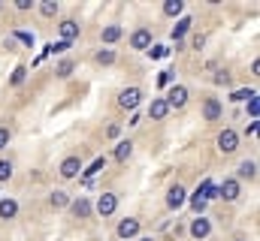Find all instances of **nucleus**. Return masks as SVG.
<instances>
[{
	"label": "nucleus",
	"mask_w": 260,
	"mask_h": 241,
	"mask_svg": "<svg viewBox=\"0 0 260 241\" xmlns=\"http://www.w3.org/2000/svg\"><path fill=\"white\" fill-rule=\"evenodd\" d=\"M164 103H167L170 109H185V106H188V88H185V85H173V88L167 91Z\"/></svg>",
	"instance_id": "nucleus-1"
},
{
	"label": "nucleus",
	"mask_w": 260,
	"mask_h": 241,
	"mask_svg": "<svg viewBox=\"0 0 260 241\" xmlns=\"http://www.w3.org/2000/svg\"><path fill=\"white\" fill-rule=\"evenodd\" d=\"M239 148V133L236 130H221L218 133V151L221 154H233Z\"/></svg>",
	"instance_id": "nucleus-2"
},
{
	"label": "nucleus",
	"mask_w": 260,
	"mask_h": 241,
	"mask_svg": "<svg viewBox=\"0 0 260 241\" xmlns=\"http://www.w3.org/2000/svg\"><path fill=\"white\" fill-rule=\"evenodd\" d=\"M151 46H154V39H151V30H148V27H139V30L130 33V49L145 52V49H151Z\"/></svg>",
	"instance_id": "nucleus-3"
},
{
	"label": "nucleus",
	"mask_w": 260,
	"mask_h": 241,
	"mask_svg": "<svg viewBox=\"0 0 260 241\" xmlns=\"http://www.w3.org/2000/svg\"><path fill=\"white\" fill-rule=\"evenodd\" d=\"M185 199H188V190H185L182 184H173V187L167 190V208H170V211H179V208L185 205Z\"/></svg>",
	"instance_id": "nucleus-4"
},
{
	"label": "nucleus",
	"mask_w": 260,
	"mask_h": 241,
	"mask_svg": "<svg viewBox=\"0 0 260 241\" xmlns=\"http://www.w3.org/2000/svg\"><path fill=\"white\" fill-rule=\"evenodd\" d=\"M97 214L100 217H109V214H115V208H118V196L115 193H100V199H97Z\"/></svg>",
	"instance_id": "nucleus-5"
},
{
	"label": "nucleus",
	"mask_w": 260,
	"mask_h": 241,
	"mask_svg": "<svg viewBox=\"0 0 260 241\" xmlns=\"http://www.w3.org/2000/svg\"><path fill=\"white\" fill-rule=\"evenodd\" d=\"M239 193H242V187H239V181H236V178H227L221 187H218V199H224V202L239 199Z\"/></svg>",
	"instance_id": "nucleus-6"
},
{
	"label": "nucleus",
	"mask_w": 260,
	"mask_h": 241,
	"mask_svg": "<svg viewBox=\"0 0 260 241\" xmlns=\"http://www.w3.org/2000/svg\"><path fill=\"white\" fill-rule=\"evenodd\" d=\"M139 100H142V91H139V88H124V91L118 94V106H121V109H136Z\"/></svg>",
	"instance_id": "nucleus-7"
},
{
	"label": "nucleus",
	"mask_w": 260,
	"mask_h": 241,
	"mask_svg": "<svg viewBox=\"0 0 260 241\" xmlns=\"http://www.w3.org/2000/svg\"><path fill=\"white\" fill-rule=\"evenodd\" d=\"M82 175V160L79 157H64L61 163V178H79Z\"/></svg>",
	"instance_id": "nucleus-8"
},
{
	"label": "nucleus",
	"mask_w": 260,
	"mask_h": 241,
	"mask_svg": "<svg viewBox=\"0 0 260 241\" xmlns=\"http://www.w3.org/2000/svg\"><path fill=\"white\" fill-rule=\"evenodd\" d=\"M79 33H82L79 21H73V18L61 21V39H64V43H76V39H79Z\"/></svg>",
	"instance_id": "nucleus-9"
},
{
	"label": "nucleus",
	"mask_w": 260,
	"mask_h": 241,
	"mask_svg": "<svg viewBox=\"0 0 260 241\" xmlns=\"http://www.w3.org/2000/svg\"><path fill=\"white\" fill-rule=\"evenodd\" d=\"M139 235V220L136 217H124L118 223V238H136Z\"/></svg>",
	"instance_id": "nucleus-10"
},
{
	"label": "nucleus",
	"mask_w": 260,
	"mask_h": 241,
	"mask_svg": "<svg viewBox=\"0 0 260 241\" xmlns=\"http://www.w3.org/2000/svg\"><path fill=\"white\" fill-rule=\"evenodd\" d=\"M221 115H224V109H221V103H218L215 97H209V100L203 103V118H206V120H218Z\"/></svg>",
	"instance_id": "nucleus-11"
},
{
	"label": "nucleus",
	"mask_w": 260,
	"mask_h": 241,
	"mask_svg": "<svg viewBox=\"0 0 260 241\" xmlns=\"http://www.w3.org/2000/svg\"><path fill=\"white\" fill-rule=\"evenodd\" d=\"M167 115H170V106L164 103V97H160V100H151V106H148V118L151 120H164Z\"/></svg>",
	"instance_id": "nucleus-12"
},
{
	"label": "nucleus",
	"mask_w": 260,
	"mask_h": 241,
	"mask_svg": "<svg viewBox=\"0 0 260 241\" xmlns=\"http://www.w3.org/2000/svg\"><path fill=\"white\" fill-rule=\"evenodd\" d=\"M212 232V223L206 220V217H194V223H191V235L194 238H206Z\"/></svg>",
	"instance_id": "nucleus-13"
},
{
	"label": "nucleus",
	"mask_w": 260,
	"mask_h": 241,
	"mask_svg": "<svg viewBox=\"0 0 260 241\" xmlns=\"http://www.w3.org/2000/svg\"><path fill=\"white\" fill-rule=\"evenodd\" d=\"M91 208H94V205H91L85 196H82V199H76V202H70V211H73L76 217H91Z\"/></svg>",
	"instance_id": "nucleus-14"
},
{
	"label": "nucleus",
	"mask_w": 260,
	"mask_h": 241,
	"mask_svg": "<svg viewBox=\"0 0 260 241\" xmlns=\"http://www.w3.org/2000/svg\"><path fill=\"white\" fill-rule=\"evenodd\" d=\"M254 175H257V163H254V160H242V163H239V178L242 181H254Z\"/></svg>",
	"instance_id": "nucleus-15"
},
{
	"label": "nucleus",
	"mask_w": 260,
	"mask_h": 241,
	"mask_svg": "<svg viewBox=\"0 0 260 241\" xmlns=\"http://www.w3.org/2000/svg\"><path fill=\"white\" fill-rule=\"evenodd\" d=\"M121 33H124V30H121L118 24H109V27H103V46H115V43L121 39Z\"/></svg>",
	"instance_id": "nucleus-16"
},
{
	"label": "nucleus",
	"mask_w": 260,
	"mask_h": 241,
	"mask_svg": "<svg viewBox=\"0 0 260 241\" xmlns=\"http://www.w3.org/2000/svg\"><path fill=\"white\" fill-rule=\"evenodd\" d=\"M18 214V202L15 199H0V217L3 220H12Z\"/></svg>",
	"instance_id": "nucleus-17"
},
{
	"label": "nucleus",
	"mask_w": 260,
	"mask_h": 241,
	"mask_svg": "<svg viewBox=\"0 0 260 241\" xmlns=\"http://www.w3.org/2000/svg\"><path fill=\"white\" fill-rule=\"evenodd\" d=\"M191 21H194V18H179V24H176V27H173V33H170V36H173V43H182V36L191 30Z\"/></svg>",
	"instance_id": "nucleus-18"
},
{
	"label": "nucleus",
	"mask_w": 260,
	"mask_h": 241,
	"mask_svg": "<svg viewBox=\"0 0 260 241\" xmlns=\"http://www.w3.org/2000/svg\"><path fill=\"white\" fill-rule=\"evenodd\" d=\"M197 193H200V196H203V199H206V202H209V199H218V184H215V181H203V184H200V190H197Z\"/></svg>",
	"instance_id": "nucleus-19"
},
{
	"label": "nucleus",
	"mask_w": 260,
	"mask_h": 241,
	"mask_svg": "<svg viewBox=\"0 0 260 241\" xmlns=\"http://www.w3.org/2000/svg\"><path fill=\"white\" fill-rule=\"evenodd\" d=\"M130 154H133V142H130V139L118 142V148H115V160H118V163H127Z\"/></svg>",
	"instance_id": "nucleus-20"
},
{
	"label": "nucleus",
	"mask_w": 260,
	"mask_h": 241,
	"mask_svg": "<svg viewBox=\"0 0 260 241\" xmlns=\"http://www.w3.org/2000/svg\"><path fill=\"white\" fill-rule=\"evenodd\" d=\"M106 163H109L106 157H97V160H94V163H91V166H88V169L82 172V178H85V181H91L94 175H97V172H103V169H106Z\"/></svg>",
	"instance_id": "nucleus-21"
},
{
	"label": "nucleus",
	"mask_w": 260,
	"mask_h": 241,
	"mask_svg": "<svg viewBox=\"0 0 260 241\" xmlns=\"http://www.w3.org/2000/svg\"><path fill=\"white\" fill-rule=\"evenodd\" d=\"M182 9H185V3H182V0H167V3H164V15H170V18H179V15H182Z\"/></svg>",
	"instance_id": "nucleus-22"
},
{
	"label": "nucleus",
	"mask_w": 260,
	"mask_h": 241,
	"mask_svg": "<svg viewBox=\"0 0 260 241\" xmlns=\"http://www.w3.org/2000/svg\"><path fill=\"white\" fill-rule=\"evenodd\" d=\"M251 97H257V91H254V88H239V91H233V94H230V100H233V103H248Z\"/></svg>",
	"instance_id": "nucleus-23"
},
{
	"label": "nucleus",
	"mask_w": 260,
	"mask_h": 241,
	"mask_svg": "<svg viewBox=\"0 0 260 241\" xmlns=\"http://www.w3.org/2000/svg\"><path fill=\"white\" fill-rule=\"evenodd\" d=\"M49 205H52V208H67V205H70V199H67L64 190H55V193L49 196Z\"/></svg>",
	"instance_id": "nucleus-24"
},
{
	"label": "nucleus",
	"mask_w": 260,
	"mask_h": 241,
	"mask_svg": "<svg viewBox=\"0 0 260 241\" xmlns=\"http://www.w3.org/2000/svg\"><path fill=\"white\" fill-rule=\"evenodd\" d=\"M97 63H100V66H112V63H115V52H112V49H100V52H97Z\"/></svg>",
	"instance_id": "nucleus-25"
},
{
	"label": "nucleus",
	"mask_w": 260,
	"mask_h": 241,
	"mask_svg": "<svg viewBox=\"0 0 260 241\" xmlns=\"http://www.w3.org/2000/svg\"><path fill=\"white\" fill-rule=\"evenodd\" d=\"M206 205H209V202H206V199H203L200 193H194V196H191V208H194V214H197V217H203Z\"/></svg>",
	"instance_id": "nucleus-26"
},
{
	"label": "nucleus",
	"mask_w": 260,
	"mask_h": 241,
	"mask_svg": "<svg viewBox=\"0 0 260 241\" xmlns=\"http://www.w3.org/2000/svg\"><path fill=\"white\" fill-rule=\"evenodd\" d=\"M40 12H43L46 18H52V15H58V3H52V0H46V3H40Z\"/></svg>",
	"instance_id": "nucleus-27"
},
{
	"label": "nucleus",
	"mask_w": 260,
	"mask_h": 241,
	"mask_svg": "<svg viewBox=\"0 0 260 241\" xmlns=\"http://www.w3.org/2000/svg\"><path fill=\"white\" fill-rule=\"evenodd\" d=\"M257 115H260V97H251L248 100V118L257 120Z\"/></svg>",
	"instance_id": "nucleus-28"
},
{
	"label": "nucleus",
	"mask_w": 260,
	"mask_h": 241,
	"mask_svg": "<svg viewBox=\"0 0 260 241\" xmlns=\"http://www.w3.org/2000/svg\"><path fill=\"white\" fill-rule=\"evenodd\" d=\"M73 69H76V63H73V60H61V63H58V75H61V78H67Z\"/></svg>",
	"instance_id": "nucleus-29"
},
{
	"label": "nucleus",
	"mask_w": 260,
	"mask_h": 241,
	"mask_svg": "<svg viewBox=\"0 0 260 241\" xmlns=\"http://www.w3.org/2000/svg\"><path fill=\"white\" fill-rule=\"evenodd\" d=\"M148 55H151V60L167 58V55H170V46H154V49H148Z\"/></svg>",
	"instance_id": "nucleus-30"
},
{
	"label": "nucleus",
	"mask_w": 260,
	"mask_h": 241,
	"mask_svg": "<svg viewBox=\"0 0 260 241\" xmlns=\"http://www.w3.org/2000/svg\"><path fill=\"white\" fill-rule=\"evenodd\" d=\"M9 178H12V163L0 160V181H9Z\"/></svg>",
	"instance_id": "nucleus-31"
},
{
	"label": "nucleus",
	"mask_w": 260,
	"mask_h": 241,
	"mask_svg": "<svg viewBox=\"0 0 260 241\" xmlns=\"http://www.w3.org/2000/svg\"><path fill=\"white\" fill-rule=\"evenodd\" d=\"M24 75H27V66H15V72H12V85H21Z\"/></svg>",
	"instance_id": "nucleus-32"
},
{
	"label": "nucleus",
	"mask_w": 260,
	"mask_h": 241,
	"mask_svg": "<svg viewBox=\"0 0 260 241\" xmlns=\"http://www.w3.org/2000/svg\"><path fill=\"white\" fill-rule=\"evenodd\" d=\"M15 39H21L24 46H34V33H27V30H15Z\"/></svg>",
	"instance_id": "nucleus-33"
},
{
	"label": "nucleus",
	"mask_w": 260,
	"mask_h": 241,
	"mask_svg": "<svg viewBox=\"0 0 260 241\" xmlns=\"http://www.w3.org/2000/svg\"><path fill=\"white\" fill-rule=\"evenodd\" d=\"M118 136H121V127H118V124H112V127L106 130V139H118Z\"/></svg>",
	"instance_id": "nucleus-34"
},
{
	"label": "nucleus",
	"mask_w": 260,
	"mask_h": 241,
	"mask_svg": "<svg viewBox=\"0 0 260 241\" xmlns=\"http://www.w3.org/2000/svg\"><path fill=\"white\" fill-rule=\"evenodd\" d=\"M191 46H194L197 52H200V49L206 46V36H203V33H197V36H194V43H191Z\"/></svg>",
	"instance_id": "nucleus-35"
},
{
	"label": "nucleus",
	"mask_w": 260,
	"mask_h": 241,
	"mask_svg": "<svg viewBox=\"0 0 260 241\" xmlns=\"http://www.w3.org/2000/svg\"><path fill=\"white\" fill-rule=\"evenodd\" d=\"M215 82H218V85H227V82H230V72H215Z\"/></svg>",
	"instance_id": "nucleus-36"
},
{
	"label": "nucleus",
	"mask_w": 260,
	"mask_h": 241,
	"mask_svg": "<svg viewBox=\"0 0 260 241\" xmlns=\"http://www.w3.org/2000/svg\"><path fill=\"white\" fill-rule=\"evenodd\" d=\"M170 82H173V72H160V88L170 85Z\"/></svg>",
	"instance_id": "nucleus-37"
},
{
	"label": "nucleus",
	"mask_w": 260,
	"mask_h": 241,
	"mask_svg": "<svg viewBox=\"0 0 260 241\" xmlns=\"http://www.w3.org/2000/svg\"><path fill=\"white\" fill-rule=\"evenodd\" d=\"M245 133H248V136H251V139H254V136H257V120H251V124H248V130H245Z\"/></svg>",
	"instance_id": "nucleus-38"
},
{
	"label": "nucleus",
	"mask_w": 260,
	"mask_h": 241,
	"mask_svg": "<svg viewBox=\"0 0 260 241\" xmlns=\"http://www.w3.org/2000/svg\"><path fill=\"white\" fill-rule=\"evenodd\" d=\"M6 142H9V130H3V127H0V148H3Z\"/></svg>",
	"instance_id": "nucleus-39"
},
{
	"label": "nucleus",
	"mask_w": 260,
	"mask_h": 241,
	"mask_svg": "<svg viewBox=\"0 0 260 241\" xmlns=\"http://www.w3.org/2000/svg\"><path fill=\"white\" fill-rule=\"evenodd\" d=\"M30 6H34V3H27V0H18V3H15V9H21V12H24V9H30Z\"/></svg>",
	"instance_id": "nucleus-40"
},
{
	"label": "nucleus",
	"mask_w": 260,
	"mask_h": 241,
	"mask_svg": "<svg viewBox=\"0 0 260 241\" xmlns=\"http://www.w3.org/2000/svg\"><path fill=\"white\" fill-rule=\"evenodd\" d=\"M136 241H154V238H136Z\"/></svg>",
	"instance_id": "nucleus-41"
},
{
	"label": "nucleus",
	"mask_w": 260,
	"mask_h": 241,
	"mask_svg": "<svg viewBox=\"0 0 260 241\" xmlns=\"http://www.w3.org/2000/svg\"><path fill=\"white\" fill-rule=\"evenodd\" d=\"M233 241H245V238H233Z\"/></svg>",
	"instance_id": "nucleus-42"
},
{
	"label": "nucleus",
	"mask_w": 260,
	"mask_h": 241,
	"mask_svg": "<svg viewBox=\"0 0 260 241\" xmlns=\"http://www.w3.org/2000/svg\"><path fill=\"white\" fill-rule=\"evenodd\" d=\"M0 9H3V3H0Z\"/></svg>",
	"instance_id": "nucleus-43"
}]
</instances>
